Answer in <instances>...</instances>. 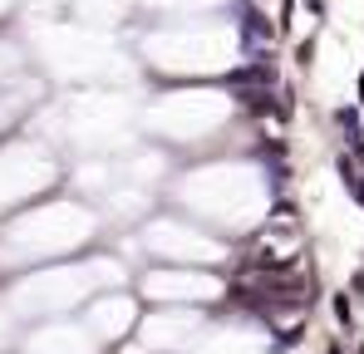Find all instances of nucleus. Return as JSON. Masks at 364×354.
<instances>
[{
    "label": "nucleus",
    "mask_w": 364,
    "mask_h": 354,
    "mask_svg": "<svg viewBox=\"0 0 364 354\" xmlns=\"http://www.w3.org/2000/svg\"><path fill=\"white\" fill-rule=\"evenodd\" d=\"M340 177H345V187H350V197L364 207V177H360V168L350 163V158H340Z\"/></svg>",
    "instance_id": "obj_1"
},
{
    "label": "nucleus",
    "mask_w": 364,
    "mask_h": 354,
    "mask_svg": "<svg viewBox=\"0 0 364 354\" xmlns=\"http://www.w3.org/2000/svg\"><path fill=\"white\" fill-rule=\"evenodd\" d=\"M360 354H364V350H360Z\"/></svg>",
    "instance_id": "obj_3"
},
{
    "label": "nucleus",
    "mask_w": 364,
    "mask_h": 354,
    "mask_svg": "<svg viewBox=\"0 0 364 354\" xmlns=\"http://www.w3.org/2000/svg\"><path fill=\"white\" fill-rule=\"evenodd\" d=\"M360 104H364V79H360Z\"/></svg>",
    "instance_id": "obj_2"
}]
</instances>
